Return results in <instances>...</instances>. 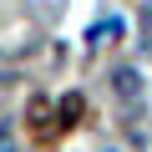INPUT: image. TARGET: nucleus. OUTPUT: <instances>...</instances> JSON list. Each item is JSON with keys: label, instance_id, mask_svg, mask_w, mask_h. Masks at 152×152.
<instances>
[{"label": "nucleus", "instance_id": "1", "mask_svg": "<svg viewBox=\"0 0 152 152\" xmlns=\"http://www.w3.org/2000/svg\"><path fill=\"white\" fill-rule=\"evenodd\" d=\"M142 91V76L137 71H117V96H137Z\"/></svg>", "mask_w": 152, "mask_h": 152}, {"label": "nucleus", "instance_id": "2", "mask_svg": "<svg viewBox=\"0 0 152 152\" xmlns=\"http://www.w3.org/2000/svg\"><path fill=\"white\" fill-rule=\"evenodd\" d=\"M61 117H66V122L81 117V96H66V102H61Z\"/></svg>", "mask_w": 152, "mask_h": 152}, {"label": "nucleus", "instance_id": "3", "mask_svg": "<svg viewBox=\"0 0 152 152\" xmlns=\"http://www.w3.org/2000/svg\"><path fill=\"white\" fill-rule=\"evenodd\" d=\"M0 152H15V142H10V132L0 127Z\"/></svg>", "mask_w": 152, "mask_h": 152}]
</instances>
